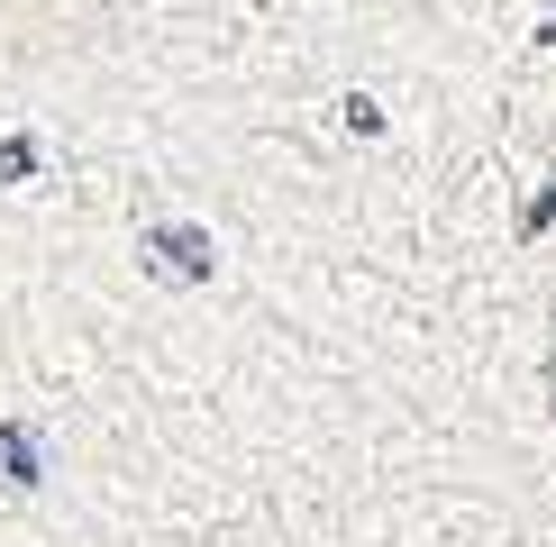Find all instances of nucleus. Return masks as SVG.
I'll return each instance as SVG.
<instances>
[{
    "instance_id": "2",
    "label": "nucleus",
    "mask_w": 556,
    "mask_h": 547,
    "mask_svg": "<svg viewBox=\"0 0 556 547\" xmlns=\"http://www.w3.org/2000/svg\"><path fill=\"white\" fill-rule=\"evenodd\" d=\"M0 484H10V493H37L46 484V447H37L28 420H0Z\"/></svg>"
},
{
    "instance_id": "3",
    "label": "nucleus",
    "mask_w": 556,
    "mask_h": 547,
    "mask_svg": "<svg viewBox=\"0 0 556 547\" xmlns=\"http://www.w3.org/2000/svg\"><path fill=\"white\" fill-rule=\"evenodd\" d=\"M37 155H46V147H37L28 128H18V137H0V192H10L18 174H37Z\"/></svg>"
},
{
    "instance_id": "1",
    "label": "nucleus",
    "mask_w": 556,
    "mask_h": 547,
    "mask_svg": "<svg viewBox=\"0 0 556 547\" xmlns=\"http://www.w3.org/2000/svg\"><path fill=\"white\" fill-rule=\"evenodd\" d=\"M137 256H147L155 283H201V274H211V238H201L192 219H182V228H147V238H137Z\"/></svg>"
},
{
    "instance_id": "4",
    "label": "nucleus",
    "mask_w": 556,
    "mask_h": 547,
    "mask_svg": "<svg viewBox=\"0 0 556 547\" xmlns=\"http://www.w3.org/2000/svg\"><path fill=\"white\" fill-rule=\"evenodd\" d=\"M539 228H556V192H539V201L520 211V238H539Z\"/></svg>"
},
{
    "instance_id": "5",
    "label": "nucleus",
    "mask_w": 556,
    "mask_h": 547,
    "mask_svg": "<svg viewBox=\"0 0 556 547\" xmlns=\"http://www.w3.org/2000/svg\"><path fill=\"white\" fill-rule=\"evenodd\" d=\"M547 393H556V356H547Z\"/></svg>"
}]
</instances>
